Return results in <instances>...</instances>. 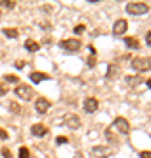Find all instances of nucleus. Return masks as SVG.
<instances>
[{"label": "nucleus", "instance_id": "obj_5", "mask_svg": "<svg viewBox=\"0 0 151 158\" xmlns=\"http://www.w3.org/2000/svg\"><path fill=\"white\" fill-rule=\"evenodd\" d=\"M130 65H132V69L137 70V72L148 70V69H149V58H148V56H144V58H134Z\"/></svg>", "mask_w": 151, "mask_h": 158}, {"label": "nucleus", "instance_id": "obj_4", "mask_svg": "<svg viewBox=\"0 0 151 158\" xmlns=\"http://www.w3.org/2000/svg\"><path fill=\"white\" fill-rule=\"evenodd\" d=\"M112 127H114V128H116L120 134H123V135H127V134L130 132V123H128V119H127V118H121V116L114 119Z\"/></svg>", "mask_w": 151, "mask_h": 158}, {"label": "nucleus", "instance_id": "obj_12", "mask_svg": "<svg viewBox=\"0 0 151 158\" xmlns=\"http://www.w3.org/2000/svg\"><path fill=\"white\" fill-rule=\"evenodd\" d=\"M30 79H32V83L39 85L40 81H44V79H49V76H46L44 72H32V74H30Z\"/></svg>", "mask_w": 151, "mask_h": 158}, {"label": "nucleus", "instance_id": "obj_16", "mask_svg": "<svg viewBox=\"0 0 151 158\" xmlns=\"http://www.w3.org/2000/svg\"><path fill=\"white\" fill-rule=\"evenodd\" d=\"M25 48H27L28 51H37L40 48L39 44H37V42H35V40H32V39H28L27 42H25Z\"/></svg>", "mask_w": 151, "mask_h": 158}, {"label": "nucleus", "instance_id": "obj_28", "mask_svg": "<svg viewBox=\"0 0 151 158\" xmlns=\"http://www.w3.org/2000/svg\"><path fill=\"white\" fill-rule=\"evenodd\" d=\"M6 93H7L6 86H2V85H0V97H2V95H6Z\"/></svg>", "mask_w": 151, "mask_h": 158}, {"label": "nucleus", "instance_id": "obj_19", "mask_svg": "<svg viewBox=\"0 0 151 158\" xmlns=\"http://www.w3.org/2000/svg\"><path fill=\"white\" fill-rule=\"evenodd\" d=\"M19 158H30V151H28V148H21V149H19Z\"/></svg>", "mask_w": 151, "mask_h": 158}, {"label": "nucleus", "instance_id": "obj_21", "mask_svg": "<svg viewBox=\"0 0 151 158\" xmlns=\"http://www.w3.org/2000/svg\"><path fill=\"white\" fill-rule=\"evenodd\" d=\"M74 32H76V34L78 35H81L84 32V25H78V27H76V28H74Z\"/></svg>", "mask_w": 151, "mask_h": 158}, {"label": "nucleus", "instance_id": "obj_14", "mask_svg": "<svg viewBox=\"0 0 151 158\" xmlns=\"http://www.w3.org/2000/svg\"><path fill=\"white\" fill-rule=\"evenodd\" d=\"M125 44H127V48H130V49H139V42H137V39H134V37H127L125 39Z\"/></svg>", "mask_w": 151, "mask_h": 158}, {"label": "nucleus", "instance_id": "obj_22", "mask_svg": "<svg viewBox=\"0 0 151 158\" xmlns=\"http://www.w3.org/2000/svg\"><path fill=\"white\" fill-rule=\"evenodd\" d=\"M6 81L7 83H18V77L16 76H6Z\"/></svg>", "mask_w": 151, "mask_h": 158}, {"label": "nucleus", "instance_id": "obj_17", "mask_svg": "<svg viewBox=\"0 0 151 158\" xmlns=\"http://www.w3.org/2000/svg\"><path fill=\"white\" fill-rule=\"evenodd\" d=\"M4 35L6 37H9V39H18V30H14V28H4Z\"/></svg>", "mask_w": 151, "mask_h": 158}, {"label": "nucleus", "instance_id": "obj_10", "mask_svg": "<svg viewBox=\"0 0 151 158\" xmlns=\"http://www.w3.org/2000/svg\"><path fill=\"white\" fill-rule=\"evenodd\" d=\"M127 28H128L127 19H118V21L114 23V27H112V34L114 35H123L125 32H127Z\"/></svg>", "mask_w": 151, "mask_h": 158}, {"label": "nucleus", "instance_id": "obj_23", "mask_svg": "<svg viewBox=\"0 0 151 158\" xmlns=\"http://www.w3.org/2000/svg\"><path fill=\"white\" fill-rule=\"evenodd\" d=\"M56 144H67V137H56Z\"/></svg>", "mask_w": 151, "mask_h": 158}, {"label": "nucleus", "instance_id": "obj_20", "mask_svg": "<svg viewBox=\"0 0 151 158\" xmlns=\"http://www.w3.org/2000/svg\"><path fill=\"white\" fill-rule=\"evenodd\" d=\"M11 111H12L14 114H18V113H21V107L18 106L16 102H12V104H11Z\"/></svg>", "mask_w": 151, "mask_h": 158}, {"label": "nucleus", "instance_id": "obj_7", "mask_svg": "<svg viewBox=\"0 0 151 158\" xmlns=\"http://www.w3.org/2000/svg\"><path fill=\"white\" fill-rule=\"evenodd\" d=\"M91 153H93L97 158H107V156L112 155V149L107 148V146H95L93 149H91Z\"/></svg>", "mask_w": 151, "mask_h": 158}, {"label": "nucleus", "instance_id": "obj_1", "mask_svg": "<svg viewBox=\"0 0 151 158\" xmlns=\"http://www.w3.org/2000/svg\"><path fill=\"white\" fill-rule=\"evenodd\" d=\"M148 11H149V7L146 6L144 2H132V4L127 6V12L130 16H142Z\"/></svg>", "mask_w": 151, "mask_h": 158}, {"label": "nucleus", "instance_id": "obj_2", "mask_svg": "<svg viewBox=\"0 0 151 158\" xmlns=\"http://www.w3.org/2000/svg\"><path fill=\"white\" fill-rule=\"evenodd\" d=\"M14 93H16L18 98H21V100H32L34 90H32V86L19 85V86H16V88H14Z\"/></svg>", "mask_w": 151, "mask_h": 158}, {"label": "nucleus", "instance_id": "obj_13", "mask_svg": "<svg viewBox=\"0 0 151 158\" xmlns=\"http://www.w3.org/2000/svg\"><path fill=\"white\" fill-rule=\"evenodd\" d=\"M118 76H120V67H118V65H109V67H107V77L114 79V77H118Z\"/></svg>", "mask_w": 151, "mask_h": 158}, {"label": "nucleus", "instance_id": "obj_6", "mask_svg": "<svg viewBox=\"0 0 151 158\" xmlns=\"http://www.w3.org/2000/svg\"><path fill=\"white\" fill-rule=\"evenodd\" d=\"M60 46L67 51H79L83 44H81V40H78V39H67V40H63V42H60Z\"/></svg>", "mask_w": 151, "mask_h": 158}, {"label": "nucleus", "instance_id": "obj_27", "mask_svg": "<svg viewBox=\"0 0 151 158\" xmlns=\"http://www.w3.org/2000/svg\"><path fill=\"white\" fill-rule=\"evenodd\" d=\"M141 158H151V153L149 151H142L141 153Z\"/></svg>", "mask_w": 151, "mask_h": 158}, {"label": "nucleus", "instance_id": "obj_9", "mask_svg": "<svg viewBox=\"0 0 151 158\" xmlns=\"http://www.w3.org/2000/svg\"><path fill=\"white\" fill-rule=\"evenodd\" d=\"M49 107H51L49 100H46V98H37V100H35V111L39 114H46Z\"/></svg>", "mask_w": 151, "mask_h": 158}, {"label": "nucleus", "instance_id": "obj_29", "mask_svg": "<svg viewBox=\"0 0 151 158\" xmlns=\"http://www.w3.org/2000/svg\"><path fill=\"white\" fill-rule=\"evenodd\" d=\"M0 16H2V12H0Z\"/></svg>", "mask_w": 151, "mask_h": 158}, {"label": "nucleus", "instance_id": "obj_18", "mask_svg": "<svg viewBox=\"0 0 151 158\" xmlns=\"http://www.w3.org/2000/svg\"><path fill=\"white\" fill-rule=\"evenodd\" d=\"M0 7H4V9H12V7H14V2H12V0H0Z\"/></svg>", "mask_w": 151, "mask_h": 158}, {"label": "nucleus", "instance_id": "obj_15", "mask_svg": "<svg viewBox=\"0 0 151 158\" xmlns=\"http://www.w3.org/2000/svg\"><path fill=\"white\" fill-rule=\"evenodd\" d=\"M127 83H128L130 86H137V85L142 83V79H141L139 76H128V77H127Z\"/></svg>", "mask_w": 151, "mask_h": 158}, {"label": "nucleus", "instance_id": "obj_24", "mask_svg": "<svg viewBox=\"0 0 151 158\" xmlns=\"http://www.w3.org/2000/svg\"><path fill=\"white\" fill-rule=\"evenodd\" d=\"M2 156H4V158H12V155H11L9 149H2Z\"/></svg>", "mask_w": 151, "mask_h": 158}, {"label": "nucleus", "instance_id": "obj_11", "mask_svg": "<svg viewBox=\"0 0 151 158\" xmlns=\"http://www.w3.org/2000/svg\"><path fill=\"white\" fill-rule=\"evenodd\" d=\"M46 134H48V128H46L44 125L37 123V125H34V127H32V135H35V137H44Z\"/></svg>", "mask_w": 151, "mask_h": 158}, {"label": "nucleus", "instance_id": "obj_3", "mask_svg": "<svg viewBox=\"0 0 151 158\" xmlns=\"http://www.w3.org/2000/svg\"><path fill=\"white\" fill-rule=\"evenodd\" d=\"M62 125H65L67 128H70V130H76V128H79L81 127V119L76 116V114H65L62 118Z\"/></svg>", "mask_w": 151, "mask_h": 158}, {"label": "nucleus", "instance_id": "obj_25", "mask_svg": "<svg viewBox=\"0 0 151 158\" xmlns=\"http://www.w3.org/2000/svg\"><path fill=\"white\" fill-rule=\"evenodd\" d=\"M7 137H9V135H7V132L4 128H0V139H2V141H6Z\"/></svg>", "mask_w": 151, "mask_h": 158}, {"label": "nucleus", "instance_id": "obj_26", "mask_svg": "<svg viewBox=\"0 0 151 158\" xmlns=\"http://www.w3.org/2000/svg\"><path fill=\"white\" fill-rule=\"evenodd\" d=\"M151 44V32H148L146 34V46H149Z\"/></svg>", "mask_w": 151, "mask_h": 158}, {"label": "nucleus", "instance_id": "obj_8", "mask_svg": "<svg viewBox=\"0 0 151 158\" xmlns=\"http://www.w3.org/2000/svg\"><path fill=\"white\" fill-rule=\"evenodd\" d=\"M83 107L86 113H95L97 109H99V100H97L95 97H88L86 100H84Z\"/></svg>", "mask_w": 151, "mask_h": 158}]
</instances>
